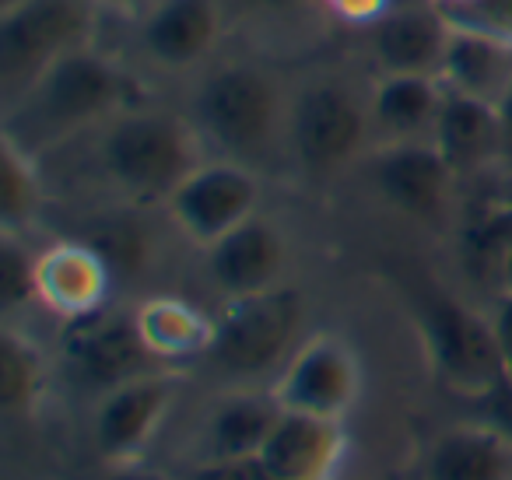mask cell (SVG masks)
I'll list each match as a JSON object with an SVG mask.
<instances>
[{"mask_svg":"<svg viewBox=\"0 0 512 480\" xmlns=\"http://www.w3.org/2000/svg\"><path fill=\"white\" fill-rule=\"evenodd\" d=\"M130 102V81L95 46L53 64L25 95L4 106V137L29 155L53 148L95 123L116 120Z\"/></svg>","mask_w":512,"mask_h":480,"instance_id":"6da1fadb","label":"cell"},{"mask_svg":"<svg viewBox=\"0 0 512 480\" xmlns=\"http://www.w3.org/2000/svg\"><path fill=\"white\" fill-rule=\"evenodd\" d=\"M204 137L193 120L158 109L120 113L109 120L99 144L102 169L109 183L120 186L134 200H169L176 186L197 169L204 158Z\"/></svg>","mask_w":512,"mask_h":480,"instance_id":"7a4b0ae2","label":"cell"},{"mask_svg":"<svg viewBox=\"0 0 512 480\" xmlns=\"http://www.w3.org/2000/svg\"><path fill=\"white\" fill-rule=\"evenodd\" d=\"M193 127L225 158L249 165L267 158L288 127L278 81L253 64H221L193 88Z\"/></svg>","mask_w":512,"mask_h":480,"instance_id":"3957f363","label":"cell"},{"mask_svg":"<svg viewBox=\"0 0 512 480\" xmlns=\"http://www.w3.org/2000/svg\"><path fill=\"white\" fill-rule=\"evenodd\" d=\"M95 0H22L0 11V95H25L53 64L92 46Z\"/></svg>","mask_w":512,"mask_h":480,"instance_id":"277c9868","label":"cell"},{"mask_svg":"<svg viewBox=\"0 0 512 480\" xmlns=\"http://www.w3.org/2000/svg\"><path fill=\"white\" fill-rule=\"evenodd\" d=\"M306 305L288 284L256 291V295L225 298L214 316V337L204 358L232 379L267 375L295 354Z\"/></svg>","mask_w":512,"mask_h":480,"instance_id":"5b68a950","label":"cell"},{"mask_svg":"<svg viewBox=\"0 0 512 480\" xmlns=\"http://www.w3.org/2000/svg\"><path fill=\"white\" fill-rule=\"evenodd\" d=\"M414 316L432 372L439 375L442 386L477 400H488L502 386L505 372L491 316H477L470 305L439 288L414 291Z\"/></svg>","mask_w":512,"mask_h":480,"instance_id":"8992f818","label":"cell"},{"mask_svg":"<svg viewBox=\"0 0 512 480\" xmlns=\"http://www.w3.org/2000/svg\"><path fill=\"white\" fill-rule=\"evenodd\" d=\"M369 106L341 81H313L288 106V144L309 176H334L365 148Z\"/></svg>","mask_w":512,"mask_h":480,"instance_id":"52a82bcc","label":"cell"},{"mask_svg":"<svg viewBox=\"0 0 512 480\" xmlns=\"http://www.w3.org/2000/svg\"><path fill=\"white\" fill-rule=\"evenodd\" d=\"M60 354H64L71 379L78 386L99 389V393H109V389L162 365L144 344L134 312L109 309V305L88 312V316L67 319Z\"/></svg>","mask_w":512,"mask_h":480,"instance_id":"ba28073f","label":"cell"},{"mask_svg":"<svg viewBox=\"0 0 512 480\" xmlns=\"http://www.w3.org/2000/svg\"><path fill=\"white\" fill-rule=\"evenodd\" d=\"M169 214L193 246L207 249L249 221L260 207V179L235 158L200 162L169 200Z\"/></svg>","mask_w":512,"mask_h":480,"instance_id":"9c48e42d","label":"cell"},{"mask_svg":"<svg viewBox=\"0 0 512 480\" xmlns=\"http://www.w3.org/2000/svg\"><path fill=\"white\" fill-rule=\"evenodd\" d=\"M358 382L362 379H358L355 351L334 333H316L295 347L271 393L278 396L281 407L295 414L344 421L358 396Z\"/></svg>","mask_w":512,"mask_h":480,"instance_id":"30bf717a","label":"cell"},{"mask_svg":"<svg viewBox=\"0 0 512 480\" xmlns=\"http://www.w3.org/2000/svg\"><path fill=\"white\" fill-rule=\"evenodd\" d=\"M179 379L172 372H148L102 393L95 407V445L109 466L134 463L158 435L165 414L176 403Z\"/></svg>","mask_w":512,"mask_h":480,"instance_id":"8fae6325","label":"cell"},{"mask_svg":"<svg viewBox=\"0 0 512 480\" xmlns=\"http://www.w3.org/2000/svg\"><path fill=\"white\" fill-rule=\"evenodd\" d=\"M456 172L432 141H393L372 158V183L393 211L414 221H435L453 200Z\"/></svg>","mask_w":512,"mask_h":480,"instance_id":"7c38bea8","label":"cell"},{"mask_svg":"<svg viewBox=\"0 0 512 480\" xmlns=\"http://www.w3.org/2000/svg\"><path fill=\"white\" fill-rule=\"evenodd\" d=\"M204 253H207V277H211V284L225 298L278 288L288 263L285 235L264 214H253L249 221H242L239 228L221 235Z\"/></svg>","mask_w":512,"mask_h":480,"instance_id":"4fadbf2b","label":"cell"},{"mask_svg":"<svg viewBox=\"0 0 512 480\" xmlns=\"http://www.w3.org/2000/svg\"><path fill=\"white\" fill-rule=\"evenodd\" d=\"M109 277V260L92 242H57L39 253L36 295L60 319H78L106 305Z\"/></svg>","mask_w":512,"mask_h":480,"instance_id":"5bb4252c","label":"cell"},{"mask_svg":"<svg viewBox=\"0 0 512 480\" xmlns=\"http://www.w3.org/2000/svg\"><path fill=\"white\" fill-rule=\"evenodd\" d=\"M432 144L442 151L456 176H474L505 158V130L495 102L474 95L449 92L442 99L439 120L432 130Z\"/></svg>","mask_w":512,"mask_h":480,"instance_id":"9a60e30c","label":"cell"},{"mask_svg":"<svg viewBox=\"0 0 512 480\" xmlns=\"http://www.w3.org/2000/svg\"><path fill=\"white\" fill-rule=\"evenodd\" d=\"M453 25L435 8H390L372 25V50L386 74L439 78Z\"/></svg>","mask_w":512,"mask_h":480,"instance_id":"2e32d148","label":"cell"},{"mask_svg":"<svg viewBox=\"0 0 512 480\" xmlns=\"http://www.w3.org/2000/svg\"><path fill=\"white\" fill-rule=\"evenodd\" d=\"M285 407L274 393L239 389L214 403L204 424L200 463H249L264 452L271 431L278 428Z\"/></svg>","mask_w":512,"mask_h":480,"instance_id":"e0dca14e","label":"cell"},{"mask_svg":"<svg viewBox=\"0 0 512 480\" xmlns=\"http://www.w3.org/2000/svg\"><path fill=\"white\" fill-rule=\"evenodd\" d=\"M221 32L214 0H162L141 18V43L148 57L172 71L197 67L214 50Z\"/></svg>","mask_w":512,"mask_h":480,"instance_id":"ac0fdd59","label":"cell"},{"mask_svg":"<svg viewBox=\"0 0 512 480\" xmlns=\"http://www.w3.org/2000/svg\"><path fill=\"white\" fill-rule=\"evenodd\" d=\"M341 449V421L285 410L256 463L281 480H327L334 463L341 459Z\"/></svg>","mask_w":512,"mask_h":480,"instance_id":"d6986e66","label":"cell"},{"mask_svg":"<svg viewBox=\"0 0 512 480\" xmlns=\"http://www.w3.org/2000/svg\"><path fill=\"white\" fill-rule=\"evenodd\" d=\"M425 480H512V435L488 424H456L435 438Z\"/></svg>","mask_w":512,"mask_h":480,"instance_id":"ffe728a7","label":"cell"},{"mask_svg":"<svg viewBox=\"0 0 512 480\" xmlns=\"http://www.w3.org/2000/svg\"><path fill=\"white\" fill-rule=\"evenodd\" d=\"M446 85L432 74H386L369 99L372 127L393 141H432Z\"/></svg>","mask_w":512,"mask_h":480,"instance_id":"44dd1931","label":"cell"},{"mask_svg":"<svg viewBox=\"0 0 512 480\" xmlns=\"http://www.w3.org/2000/svg\"><path fill=\"white\" fill-rule=\"evenodd\" d=\"M439 81L449 92L474 95L484 102H502L512 88V46L474 29H456L449 36V50L442 60Z\"/></svg>","mask_w":512,"mask_h":480,"instance_id":"7402d4cb","label":"cell"},{"mask_svg":"<svg viewBox=\"0 0 512 480\" xmlns=\"http://www.w3.org/2000/svg\"><path fill=\"white\" fill-rule=\"evenodd\" d=\"M141 337L158 361H183L207 354L214 337V319L193 309L183 298H148L134 312Z\"/></svg>","mask_w":512,"mask_h":480,"instance_id":"603a6c76","label":"cell"},{"mask_svg":"<svg viewBox=\"0 0 512 480\" xmlns=\"http://www.w3.org/2000/svg\"><path fill=\"white\" fill-rule=\"evenodd\" d=\"M46 382V361L29 337L8 326L0 340V400L11 414H29Z\"/></svg>","mask_w":512,"mask_h":480,"instance_id":"cb8c5ba5","label":"cell"},{"mask_svg":"<svg viewBox=\"0 0 512 480\" xmlns=\"http://www.w3.org/2000/svg\"><path fill=\"white\" fill-rule=\"evenodd\" d=\"M43 204V183L36 172V155L18 148L11 137H0V214L4 228H22L36 218Z\"/></svg>","mask_w":512,"mask_h":480,"instance_id":"d4e9b609","label":"cell"},{"mask_svg":"<svg viewBox=\"0 0 512 480\" xmlns=\"http://www.w3.org/2000/svg\"><path fill=\"white\" fill-rule=\"evenodd\" d=\"M36 263L39 256L22 242L15 228H4L0 235V298L4 312H18L29 302H39L36 295Z\"/></svg>","mask_w":512,"mask_h":480,"instance_id":"484cf974","label":"cell"},{"mask_svg":"<svg viewBox=\"0 0 512 480\" xmlns=\"http://www.w3.org/2000/svg\"><path fill=\"white\" fill-rule=\"evenodd\" d=\"M439 11L456 29H474L512 46V0H439Z\"/></svg>","mask_w":512,"mask_h":480,"instance_id":"4316f807","label":"cell"},{"mask_svg":"<svg viewBox=\"0 0 512 480\" xmlns=\"http://www.w3.org/2000/svg\"><path fill=\"white\" fill-rule=\"evenodd\" d=\"M467 249L474 260H484V263H491V267H498V260L512 249V204L495 207L488 218L477 221L467 239Z\"/></svg>","mask_w":512,"mask_h":480,"instance_id":"83f0119b","label":"cell"},{"mask_svg":"<svg viewBox=\"0 0 512 480\" xmlns=\"http://www.w3.org/2000/svg\"><path fill=\"white\" fill-rule=\"evenodd\" d=\"M491 330H495L505 382L512 386V295H502V302L495 305V312H491Z\"/></svg>","mask_w":512,"mask_h":480,"instance_id":"f1b7e54d","label":"cell"},{"mask_svg":"<svg viewBox=\"0 0 512 480\" xmlns=\"http://www.w3.org/2000/svg\"><path fill=\"white\" fill-rule=\"evenodd\" d=\"M327 4L348 22H379L390 11V0H327Z\"/></svg>","mask_w":512,"mask_h":480,"instance_id":"f546056e","label":"cell"},{"mask_svg":"<svg viewBox=\"0 0 512 480\" xmlns=\"http://www.w3.org/2000/svg\"><path fill=\"white\" fill-rule=\"evenodd\" d=\"M249 463H200L193 480H249Z\"/></svg>","mask_w":512,"mask_h":480,"instance_id":"4dcf8cb0","label":"cell"},{"mask_svg":"<svg viewBox=\"0 0 512 480\" xmlns=\"http://www.w3.org/2000/svg\"><path fill=\"white\" fill-rule=\"evenodd\" d=\"M106 480H169V477L162 470H155V466H144L141 459H134V463H116L106 473Z\"/></svg>","mask_w":512,"mask_h":480,"instance_id":"1f68e13d","label":"cell"},{"mask_svg":"<svg viewBox=\"0 0 512 480\" xmlns=\"http://www.w3.org/2000/svg\"><path fill=\"white\" fill-rule=\"evenodd\" d=\"M95 4L113 8V11H120V15H130V18H144L151 8H158L162 0H95Z\"/></svg>","mask_w":512,"mask_h":480,"instance_id":"d6a6232c","label":"cell"},{"mask_svg":"<svg viewBox=\"0 0 512 480\" xmlns=\"http://www.w3.org/2000/svg\"><path fill=\"white\" fill-rule=\"evenodd\" d=\"M498 116H502V130H505V158H512V88L498 102Z\"/></svg>","mask_w":512,"mask_h":480,"instance_id":"836d02e7","label":"cell"},{"mask_svg":"<svg viewBox=\"0 0 512 480\" xmlns=\"http://www.w3.org/2000/svg\"><path fill=\"white\" fill-rule=\"evenodd\" d=\"M495 274H498V284H502V295H512V249L498 260Z\"/></svg>","mask_w":512,"mask_h":480,"instance_id":"e575fe53","label":"cell"},{"mask_svg":"<svg viewBox=\"0 0 512 480\" xmlns=\"http://www.w3.org/2000/svg\"><path fill=\"white\" fill-rule=\"evenodd\" d=\"M249 480H281V477H274V473H267L264 466L256 463L253 459V466H249Z\"/></svg>","mask_w":512,"mask_h":480,"instance_id":"d590c367","label":"cell"},{"mask_svg":"<svg viewBox=\"0 0 512 480\" xmlns=\"http://www.w3.org/2000/svg\"><path fill=\"white\" fill-rule=\"evenodd\" d=\"M15 4H22V0H0V11H8V8H15Z\"/></svg>","mask_w":512,"mask_h":480,"instance_id":"8d00e7d4","label":"cell"},{"mask_svg":"<svg viewBox=\"0 0 512 480\" xmlns=\"http://www.w3.org/2000/svg\"><path fill=\"white\" fill-rule=\"evenodd\" d=\"M271 4H285V0H271Z\"/></svg>","mask_w":512,"mask_h":480,"instance_id":"74e56055","label":"cell"}]
</instances>
